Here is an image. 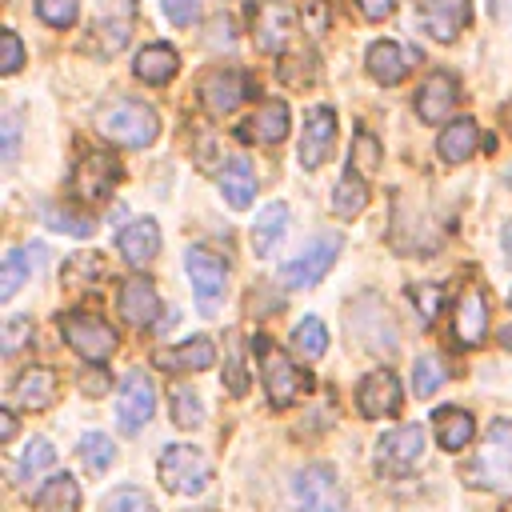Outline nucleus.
<instances>
[{
  "instance_id": "f257e3e1",
  "label": "nucleus",
  "mask_w": 512,
  "mask_h": 512,
  "mask_svg": "<svg viewBox=\"0 0 512 512\" xmlns=\"http://www.w3.org/2000/svg\"><path fill=\"white\" fill-rule=\"evenodd\" d=\"M464 480L472 488H488L496 496H512V420H492L484 444L464 464Z\"/></svg>"
},
{
  "instance_id": "f03ea898",
  "label": "nucleus",
  "mask_w": 512,
  "mask_h": 512,
  "mask_svg": "<svg viewBox=\"0 0 512 512\" xmlns=\"http://www.w3.org/2000/svg\"><path fill=\"white\" fill-rule=\"evenodd\" d=\"M96 132L120 148H144L160 132V116L140 100H112L96 112Z\"/></svg>"
},
{
  "instance_id": "7ed1b4c3",
  "label": "nucleus",
  "mask_w": 512,
  "mask_h": 512,
  "mask_svg": "<svg viewBox=\"0 0 512 512\" xmlns=\"http://www.w3.org/2000/svg\"><path fill=\"white\" fill-rule=\"evenodd\" d=\"M256 348V360H260V380H264V392L272 400V408H288L304 388H308V376L288 360V352H280L268 336H256L252 340Z\"/></svg>"
},
{
  "instance_id": "20e7f679",
  "label": "nucleus",
  "mask_w": 512,
  "mask_h": 512,
  "mask_svg": "<svg viewBox=\"0 0 512 512\" xmlns=\"http://www.w3.org/2000/svg\"><path fill=\"white\" fill-rule=\"evenodd\" d=\"M212 468H208V456L192 444H168L164 456H160V484L176 496H196L204 492Z\"/></svg>"
},
{
  "instance_id": "39448f33",
  "label": "nucleus",
  "mask_w": 512,
  "mask_h": 512,
  "mask_svg": "<svg viewBox=\"0 0 512 512\" xmlns=\"http://www.w3.org/2000/svg\"><path fill=\"white\" fill-rule=\"evenodd\" d=\"M336 256H340V236H336V232H320V236H312V240L304 244L300 256H292V260L280 268V284H284V288H312V284L332 268Z\"/></svg>"
},
{
  "instance_id": "423d86ee",
  "label": "nucleus",
  "mask_w": 512,
  "mask_h": 512,
  "mask_svg": "<svg viewBox=\"0 0 512 512\" xmlns=\"http://www.w3.org/2000/svg\"><path fill=\"white\" fill-rule=\"evenodd\" d=\"M60 332H64L68 348L80 352V356L92 360V364H104V360L116 352V332H112L100 316H92V312L60 316Z\"/></svg>"
},
{
  "instance_id": "0eeeda50",
  "label": "nucleus",
  "mask_w": 512,
  "mask_h": 512,
  "mask_svg": "<svg viewBox=\"0 0 512 512\" xmlns=\"http://www.w3.org/2000/svg\"><path fill=\"white\" fill-rule=\"evenodd\" d=\"M292 496H296V508L292 512H348L344 488L336 484L332 468H324V464L304 468L296 476V484H292Z\"/></svg>"
},
{
  "instance_id": "6e6552de",
  "label": "nucleus",
  "mask_w": 512,
  "mask_h": 512,
  "mask_svg": "<svg viewBox=\"0 0 512 512\" xmlns=\"http://www.w3.org/2000/svg\"><path fill=\"white\" fill-rule=\"evenodd\" d=\"M184 268H188V280L196 288V300L204 312H216L220 296H224V284H228V264L208 252V248H188L184 252Z\"/></svg>"
},
{
  "instance_id": "1a4fd4ad",
  "label": "nucleus",
  "mask_w": 512,
  "mask_h": 512,
  "mask_svg": "<svg viewBox=\"0 0 512 512\" xmlns=\"http://www.w3.org/2000/svg\"><path fill=\"white\" fill-rule=\"evenodd\" d=\"M248 76L240 72V68H212V72H204V80H200V104L212 112V116H228V112H236L240 108V100L248 96Z\"/></svg>"
},
{
  "instance_id": "9d476101",
  "label": "nucleus",
  "mask_w": 512,
  "mask_h": 512,
  "mask_svg": "<svg viewBox=\"0 0 512 512\" xmlns=\"http://www.w3.org/2000/svg\"><path fill=\"white\" fill-rule=\"evenodd\" d=\"M152 412H156V388H152V380H148L140 368H132V372L124 376V384H120L116 420H120L124 432H140V428L152 420Z\"/></svg>"
},
{
  "instance_id": "9b49d317",
  "label": "nucleus",
  "mask_w": 512,
  "mask_h": 512,
  "mask_svg": "<svg viewBox=\"0 0 512 512\" xmlns=\"http://www.w3.org/2000/svg\"><path fill=\"white\" fill-rule=\"evenodd\" d=\"M292 8L284 0H256L252 4V40L260 52H280L292 40Z\"/></svg>"
},
{
  "instance_id": "f8f14e48",
  "label": "nucleus",
  "mask_w": 512,
  "mask_h": 512,
  "mask_svg": "<svg viewBox=\"0 0 512 512\" xmlns=\"http://www.w3.org/2000/svg\"><path fill=\"white\" fill-rule=\"evenodd\" d=\"M120 176H124V168L116 164V156L92 152V156H84V160L76 164V172H72V192H76L80 200H104V196L120 184Z\"/></svg>"
},
{
  "instance_id": "ddd939ff",
  "label": "nucleus",
  "mask_w": 512,
  "mask_h": 512,
  "mask_svg": "<svg viewBox=\"0 0 512 512\" xmlns=\"http://www.w3.org/2000/svg\"><path fill=\"white\" fill-rule=\"evenodd\" d=\"M336 148V112L328 104L308 108L304 132H300V164L304 168H320Z\"/></svg>"
},
{
  "instance_id": "4468645a",
  "label": "nucleus",
  "mask_w": 512,
  "mask_h": 512,
  "mask_svg": "<svg viewBox=\"0 0 512 512\" xmlns=\"http://www.w3.org/2000/svg\"><path fill=\"white\" fill-rule=\"evenodd\" d=\"M452 332H456V344L460 348H476L488 332V300L480 288H464L456 296V308H452Z\"/></svg>"
},
{
  "instance_id": "2eb2a0df",
  "label": "nucleus",
  "mask_w": 512,
  "mask_h": 512,
  "mask_svg": "<svg viewBox=\"0 0 512 512\" xmlns=\"http://www.w3.org/2000/svg\"><path fill=\"white\" fill-rule=\"evenodd\" d=\"M376 456H380V468H392V472L412 468L424 456V428L420 424H400V428L384 432L380 444H376Z\"/></svg>"
},
{
  "instance_id": "dca6fc26",
  "label": "nucleus",
  "mask_w": 512,
  "mask_h": 512,
  "mask_svg": "<svg viewBox=\"0 0 512 512\" xmlns=\"http://www.w3.org/2000/svg\"><path fill=\"white\" fill-rule=\"evenodd\" d=\"M400 384H396V376L388 372V368H376V372H368L364 376V384H360V392H356V408H360V416H368V420H380V416H392L396 408H400Z\"/></svg>"
},
{
  "instance_id": "f3484780",
  "label": "nucleus",
  "mask_w": 512,
  "mask_h": 512,
  "mask_svg": "<svg viewBox=\"0 0 512 512\" xmlns=\"http://www.w3.org/2000/svg\"><path fill=\"white\" fill-rule=\"evenodd\" d=\"M116 248H120V256H124L132 268L152 264L156 252H160V224H156L152 216H136L128 228L116 232Z\"/></svg>"
},
{
  "instance_id": "a211bd4d",
  "label": "nucleus",
  "mask_w": 512,
  "mask_h": 512,
  "mask_svg": "<svg viewBox=\"0 0 512 512\" xmlns=\"http://www.w3.org/2000/svg\"><path fill=\"white\" fill-rule=\"evenodd\" d=\"M120 316L132 328H148V324L160 320V296H156L148 276H128L120 284Z\"/></svg>"
},
{
  "instance_id": "6ab92c4d",
  "label": "nucleus",
  "mask_w": 512,
  "mask_h": 512,
  "mask_svg": "<svg viewBox=\"0 0 512 512\" xmlns=\"http://www.w3.org/2000/svg\"><path fill=\"white\" fill-rule=\"evenodd\" d=\"M468 20H472L468 0H424L420 4V24L432 40H456Z\"/></svg>"
},
{
  "instance_id": "aec40b11",
  "label": "nucleus",
  "mask_w": 512,
  "mask_h": 512,
  "mask_svg": "<svg viewBox=\"0 0 512 512\" xmlns=\"http://www.w3.org/2000/svg\"><path fill=\"white\" fill-rule=\"evenodd\" d=\"M456 100H460L456 80H452L448 72H432V76L420 84V92H416V112H420L424 124H444Z\"/></svg>"
},
{
  "instance_id": "412c9836",
  "label": "nucleus",
  "mask_w": 512,
  "mask_h": 512,
  "mask_svg": "<svg viewBox=\"0 0 512 512\" xmlns=\"http://www.w3.org/2000/svg\"><path fill=\"white\" fill-rule=\"evenodd\" d=\"M60 384H56V372L52 368H24L12 384V400L28 412H44L52 400H56Z\"/></svg>"
},
{
  "instance_id": "4be33fe9",
  "label": "nucleus",
  "mask_w": 512,
  "mask_h": 512,
  "mask_svg": "<svg viewBox=\"0 0 512 512\" xmlns=\"http://www.w3.org/2000/svg\"><path fill=\"white\" fill-rule=\"evenodd\" d=\"M32 512H80V484L68 472H56L32 496Z\"/></svg>"
},
{
  "instance_id": "5701e85b",
  "label": "nucleus",
  "mask_w": 512,
  "mask_h": 512,
  "mask_svg": "<svg viewBox=\"0 0 512 512\" xmlns=\"http://www.w3.org/2000/svg\"><path fill=\"white\" fill-rule=\"evenodd\" d=\"M364 64H368L372 80H380V84H400L408 76V52L400 44H392V40H376L368 48Z\"/></svg>"
},
{
  "instance_id": "b1692460",
  "label": "nucleus",
  "mask_w": 512,
  "mask_h": 512,
  "mask_svg": "<svg viewBox=\"0 0 512 512\" xmlns=\"http://www.w3.org/2000/svg\"><path fill=\"white\" fill-rule=\"evenodd\" d=\"M176 68H180V56H176L168 44H148V48H140L136 60H132V72H136L144 84H168V80L176 76Z\"/></svg>"
},
{
  "instance_id": "393cba45",
  "label": "nucleus",
  "mask_w": 512,
  "mask_h": 512,
  "mask_svg": "<svg viewBox=\"0 0 512 512\" xmlns=\"http://www.w3.org/2000/svg\"><path fill=\"white\" fill-rule=\"evenodd\" d=\"M476 144H480V128H476V120H452L444 132H440V140H436V152H440V160L444 164H460V160H468L472 152H476Z\"/></svg>"
},
{
  "instance_id": "a878e982",
  "label": "nucleus",
  "mask_w": 512,
  "mask_h": 512,
  "mask_svg": "<svg viewBox=\"0 0 512 512\" xmlns=\"http://www.w3.org/2000/svg\"><path fill=\"white\" fill-rule=\"evenodd\" d=\"M432 428H436V440H440L444 452H460L476 436V424H472V416L464 408H440L432 416Z\"/></svg>"
},
{
  "instance_id": "bb28decb",
  "label": "nucleus",
  "mask_w": 512,
  "mask_h": 512,
  "mask_svg": "<svg viewBox=\"0 0 512 512\" xmlns=\"http://www.w3.org/2000/svg\"><path fill=\"white\" fill-rule=\"evenodd\" d=\"M288 120H292V112H288L284 100H264L248 120V136L260 140V144H276V140L288 136Z\"/></svg>"
},
{
  "instance_id": "cd10ccee",
  "label": "nucleus",
  "mask_w": 512,
  "mask_h": 512,
  "mask_svg": "<svg viewBox=\"0 0 512 512\" xmlns=\"http://www.w3.org/2000/svg\"><path fill=\"white\" fill-rule=\"evenodd\" d=\"M216 360V348H212V340L208 336H192V340H184V344H176V348H168V352H156V364L160 368H192V372H200V368H208Z\"/></svg>"
},
{
  "instance_id": "c85d7f7f",
  "label": "nucleus",
  "mask_w": 512,
  "mask_h": 512,
  "mask_svg": "<svg viewBox=\"0 0 512 512\" xmlns=\"http://www.w3.org/2000/svg\"><path fill=\"white\" fill-rule=\"evenodd\" d=\"M284 232H288V208L280 200L264 204L260 216H256V224H252V252L256 256H268Z\"/></svg>"
},
{
  "instance_id": "c756f323",
  "label": "nucleus",
  "mask_w": 512,
  "mask_h": 512,
  "mask_svg": "<svg viewBox=\"0 0 512 512\" xmlns=\"http://www.w3.org/2000/svg\"><path fill=\"white\" fill-rule=\"evenodd\" d=\"M220 192L232 208H248L252 204V192H256V172L248 160H232L224 172H220Z\"/></svg>"
},
{
  "instance_id": "7c9ffc66",
  "label": "nucleus",
  "mask_w": 512,
  "mask_h": 512,
  "mask_svg": "<svg viewBox=\"0 0 512 512\" xmlns=\"http://www.w3.org/2000/svg\"><path fill=\"white\" fill-rule=\"evenodd\" d=\"M364 204H368L364 180H360L356 172H344V176L336 180V188H332V212H336L340 220H352V216L364 212Z\"/></svg>"
},
{
  "instance_id": "2f4dec72",
  "label": "nucleus",
  "mask_w": 512,
  "mask_h": 512,
  "mask_svg": "<svg viewBox=\"0 0 512 512\" xmlns=\"http://www.w3.org/2000/svg\"><path fill=\"white\" fill-rule=\"evenodd\" d=\"M100 272H104L100 252H80V256H72V260L64 264V284L76 288V292H92L96 280H100Z\"/></svg>"
},
{
  "instance_id": "473e14b6",
  "label": "nucleus",
  "mask_w": 512,
  "mask_h": 512,
  "mask_svg": "<svg viewBox=\"0 0 512 512\" xmlns=\"http://www.w3.org/2000/svg\"><path fill=\"white\" fill-rule=\"evenodd\" d=\"M116 460V452H112V440L104 436V432H84L80 436V464L96 476V472H108V464Z\"/></svg>"
},
{
  "instance_id": "72a5a7b5",
  "label": "nucleus",
  "mask_w": 512,
  "mask_h": 512,
  "mask_svg": "<svg viewBox=\"0 0 512 512\" xmlns=\"http://www.w3.org/2000/svg\"><path fill=\"white\" fill-rule=\"evenodd\" d=\"M52 460H56V448H52L44 436H36V440L20 452V460H16V480H32V476H40Z\"/></svg>"
},
{
  "instance_id": "f704fd0d",
  "label": "nucleus",
  "mask_w": 512,
  "mask_h": 512,
  "mask_svg": "<svg viewBox=\"0 0 512 512\" xmlns=\"http://www.w3.org/2000/svg\"><path fill=\"white\" fill-rule=\"evenodd\" d=\"M380 156H384L380 140H376L372 132H356V140H352V164H348V172H356V176H368V172H376Z\"/></svg>"
},
{
  "instance_id": "c9c22d12",
  "label": "nucleus",
  "mask_w": 512,
  "mask_h": 512,
  "mask_svg": "<svg viewBox=\"0 0 512 512\" xmlns=\"http://www.w3.org/2000/svg\"><path fill=\"white\" fill-rule=\"evenodd\" d=\"M292 340H296V348H300L304 356H312V360H316V356L328 348V328H324V320H320V316H304V320L296 324Z\"/></svg>"
},
{
  "instance_id": "e433bc0d",
  "label": "nucleus",
  "mask_w": 512,
  "mask_h": 512,
  "mask_svg": "<svg viewBox=\"0 0 512 512\" xmlns=\"http://www.w3.org/2000/svg\"><path fill=\"white\" fill-rule=\"evenodd\" d=\"M168 400H172V424H176V428H196V424H200L204 408H200V400H196V392H192V388L176 384Z\"/></svg>"
},
{
  "instance_id": "4c0bfd02",
  "label": "nucleus",
  "mask_w": 512,
  "mask_h": 512,
  "mask_svg": "<svg viewBox=\"0 0 512 512\" xmlns=\"http://www.w3.org/2000/svg\"><path fill=\"white\" fill-rule=\"evenodd\" d=\"M224 384H228V392L232 396H244L248 392V376H244V352H240V336L232 332L228 336V352H224Z\"/></svg>"
},
{
  "instance_id": "58836bf2",
  "label": "nucleus",
  "mask_w": 512,
  "mask_h": 512,
  "mask_svg": "<svg viewBox=\"0 0 512 512\" xmlns=\"http://www.w3.org/2000/svg\"><path fill=\"white\" fill-rule=\"evenodd\" d=\"M100 512H156V504H152V496L144 488H116L100 504Z\"/></svg>"
},
{
  "instance_id": "ea45409f",
  "label": "nucleus",
  "mask_w": 512,
  "mask_h": 512,
  "mask_svg": "<svg viewBox=\"0 0 512 512\" xmlns=\"http://www.w3.org/2000/svg\"><path fill=\"white\" fill-rule=\"evenodd\" d=\"M44 216H48V224H52L56 232H68V236H92V228H96V220H92V216H80V212L60 208V204H52Z\"/></svg>"
},
{
  "instance_id": "a19ab883",
  "label": "nucleus",
  "mask_w": 512,
  "mask_h": 512,
  "mask_svg": "<svg viewBox=\"0 0 512 512\" xmlns=\"http://www.w3.org/2000/svg\"><path fill=\"white\" fill-rule=\"evenodd\" d=\"M24 276H28V260H24L20 248H12L4 256V268H0V300H12L20 292V284H24Z\"/></svg>"
},
{
  "instance_id": "79ce46f5",
  "label": "nucleus",
  "mask_w": 512,
  "mask_h": 512,
  "mask_svg": "<svg viewBox=\"0 0 512 512\" xmlns=\"http://www.w3.org/2000/svg\"><path fill=\"white\" fill-rule=\"evenodd\" d=\"M412 384H416V396H432L440 384H444V368H440V360L428 352V356H416V364H412Z\"/></svg>"
},
{
  "instance_id": "37998d69",
  "label": "nucleus",
  "mask_w": 512,
  "mask_h": 512,
  "mask_svg": "<svg viewBox=\"0 0 512 512\" xmlns=\"http://www.w3.org/2000/svg\"><path fill=\"white\" fill-rule=\"evenodd\" d=\"M36 12H40L44 24H52V28H68V24H76L80 0H36Z\"/></svg>"
},
{
  "instance_id": "c03bdc74",
  "label": "nucleus",
  "mask_w": 512,
  "mask_h": 512,
  "mask_svg": "<svg viewBox=\"0 0 512 512\" xmlns=\"http://www.w3.org/2000/svg\"><path fill=\"white\" fill-rule=\"evenodd\" d=\"M32 340V320H24V316H12V320H4V332H0V348L12 356V352H20L24 344Z\"/></svg>"
},
{
  "instance_id": "a18cd8bd",
  "label": "nucleus",
  "mask_w": 512,
  "mask_h": 512,
  "mask_svg": "<svg viewBox=\"0 0 512 512\" xmlns=\"http://www.w3.org/2000/svg\"><path fill=\"white\" fill-rule=\"evenodd\" d=\"M0 48H4V56H0V72H20V64H24V44H20V36L12 32V28H4L0 32Z\"/></svg>"
},
{
  "instance_id": "49530a36",
  "label": "nucleus",
  "mask_w": 512,
  "mask_h": 512,
  "mask_svg": "<svg viewBox=\"0 0 512 512\" xmlns=\"http://www.w3.org/2000/svg\"><path fill=\"white\" fill-rule=\"evenodd\" d=\"M160 8H164V16H168L172 24H180V28L200 16V0H160Z\"/></svg>"
},
{
  "instance_id": "de8ad7c7",
  "label": "nucleus",
  "mask_w": 512,
  "mask_h": 512,
  "mask_svg": "<svg viewBox=\"0 0 512 512\" xmlns=\"http://www.w3.org/2000/svg\"><path fill=\"white\" fill-rule=\"evenodd\" d=\"M108 384H112V380H108V372H104V368H96V372H84V376H80V388H84L88 396H104V392H108Z\"/></svg>"
},
{
  "instance_id": "09e8293b",
  "label": "nucleus",
  "mask_w": 512,
  "mask_h": 512,
  "mask_svg": "<svg viewBox=\"0 0 512 512\" xmlns=\"http://www.w3.org/2000/svg\"><path fill=\"white\" fill-rule=\"evenodd\" d=\"M16 140H20V124H16V112L4 116V160H16Z\"/></svg>"
},
{
  "instance_id": "8fccbe9b",
  "label": "nucleus",
  "mask_w": 512,
  "mask_h": 512,
  "mask_svg": "<svg viewBox=\"0 0 512 512\" xmlns=\"http://www.w3.org/2000/svg\"><path fill=\"white\" fill-rule=\"evenodd\" d=\"M360 4V12L368 16V20H384V16H392V8H396V0H356Z\"/></svg>"
},
{
  "instance_id": "3c124183",
  "label": "nucleus",
  "mask_w": 512,
  "mask_h": 512,
  "mask_svg": "<svg viewBox=\"0 0 512 512\" xmlns=\"http://www.w3.org/2000/svg\"><path fill=\"white\" fill-rule=\"evenodd\" d=\"M488 12H492V20H496V24L512 28V0H488Z\"/></svg>"
},
{
  "instance_id": "603ef678",
  "label": "nucleus",
  "mask_w": 512,
  "mask_h": 512,
  "mask_svg": "<svg viewBox=\"0 0 512 512\" xmlns=\"http://www.w3.org/2000/svg\"><path fill=\"white\" fill-rule=\"evenodd\" d=\"M12 436H16V416L12 412H0V440L8 444Z\"/></svg>"
},
{
  "instance_id": "864d4df0",
  "label": "nucleus",
  "mask_w": 512,
  "mask_h": 512,
  "mask_svg": "<svg viewBox=\"0 0 512 512\" xmlns=\"http://www.w3.org/2000/svg\"><path fill=\"white\" fill-rule=\"evenodd\" d=\"M504 124H508V128H512V100H508V104H504Z\"/></svg>"
},
{
  "instance_id": "5fc2aeb1",
  "label": "nucleus",
  "mask_w": 512,
  "mask_h": 512,
  "mask_svg": "<svg viewBox=\"0 0 512 512\" xmlns=\"http://www.w3.org/2000/svg\"><path fill=\"white\" fill-rule=\"evenodd\" d=\"M508 304H512V300H508Z\"/></svg>"
}]
</instances>
